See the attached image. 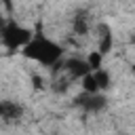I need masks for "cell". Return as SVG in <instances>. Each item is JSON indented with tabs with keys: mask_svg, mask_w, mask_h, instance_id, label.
<instances>
[{
	"mask_svg": "<svg viewBox=\"0 0 135 135\" xmlns=\"http://www.w3.org/2000/svg\"><path fill=\"white\" fill-rule=\"evenodd\" d=\"M61 70H63V74H65L70 80H80V78H84L89 72H93V68L89 65L86 57H84V59H80V57H70V59H63Z\"/></svg>",
	"mask_w": 135,
	"mask_h": 135,
	"instance_id": "cell-4",
	"label": "cell"
},
{
	"mask_svg": "<svg viewBox=\"0 0 135 135\" xmlns=\"http://www.w3.org/2000/svg\"><path fill=\"white\" fill-rule=\"evenodd\" d=\"M63 46L59 42H55L53 38H49L42 30H40V23L36 25V32L32 36V40L21 49V55L30 61H36L44 68H55L57 63L63 61Z\"/></svg>",
	"mask_w": 135,
	"mask_h": 135,
	"instance_id": "cell-1",
	"label": "cell"
},
{
	"mask_svg": "<svg viewBox=\"0 0 135 135\" xmlns=\"http://www.w3.org/2000/svg\"><path fill=\"white\" fill-rule=\"evenodd\" d=\"M32 86H34V89H44V82H42V78H40L38 74L32 76Z\"/></svg>",
	"mask_w": 135,
	"mask_h": 135,
	"instance_id": "cell-11",
	"label": "cell"
},
{
	"mask_svg": "<svg viewBox=\"0 0 135 135\" xmlns=\"http://www.w3.org/2000/svg\"><path fill=\"white\" fill-rule=\"evenodd\" d=\"M74 103L86 114H99L108 105V99H105L103 93H86V91H82L80 95L74 97Z\"/></svg>",
	"mask_w": 135,
	"mask_h": 135,
	"instance_id": "cell-3",
	"label": "cell"
},
{
	"mask_svg": "<svg viewBox=\"0 0 135 135\" xmlns=\"http://www.w3.org/2000/svg\"><path fill=\"white\" fill-rule=\"evenodd\" d=\"M103 53L99 51V49H95V51H91L89 55H86V61H89V65L93 68V70H99V68H103L101 63H103Z\"/></svg>",
	"mask_w": 135,
	"mask_h": 135,
	"instance_id": "cell-10",
	"label": "cell"
},
{
	"mask_svg": "<svg viewBox=\"0 0 135 135\" xmlns=\"http://www.w3.org/2000/svg\"><path fill=\"white\" fill-rule=\"evenodd\" d=\"M2 4H4L6 8H11V6H13V0H2Z\"/></svg>",
	"mask_w": 135,
	"mask_h": 135,
	"instance_id": "cell-12",
	"label": "cell"
},
{
	"mask_svg": "<svg viewBox=\"0 0 135 135\" xmlns=\"http://www.w3.org/2000/svg\"><path fill=\"white\" fill-rule=\"evenodd\" d=\"M80 86H82V91H86V93H103V91L99 89V84H97L93 72H89L84 78H80Z\"/></svg>",
	"mask_w": 135,
	"mask_h": 135,
	"instance_id": "cell-9",
	"label": "cell"
},
{
	"mask_svg": "<svg viewBox=\"0 0 135 135\" xmlns=\"http://www.w3.org/2000/svg\"><path fill=\"white\" fill-rule=\"evenodd\" d=\"M21 116H23V108H21L17 101H8V99L0 101V118H2L4 122H15V120H19Z\"/></svg>",
	"mask_w": 135,
	"mask_h": 135,
	"instance_id": "cell-5",
	"label": "cell"
},
{
	"mask_svg": "<svg viewBox=\"0 0 135 135\" xmlns=\"http://www.w3.org/2000/svg\"><path fill=\"white\" fill-rule=\"evenodd\" d=\"M72 32L76 36H84L91 32V23H89V15L84 11H78L74 17H72Z\"/></svg>",
	"mask_w": 135,
	"mask_h": 135,
	"instance_id": "cell-7",
	"label": "cell"
},
{
	"mask_svg": "<svg viewBox=\"0 0 135 135\" xmlns=\"http://www.w3.org/2000/svg\"><path fill=\"white\" fill-rule=\"evenodd\" d=\"M97 32H99V36H97V49L103 53V55H108L110 51H112V46H114V34H112V30H110V25L108 23H99L97 25Z\"/></svg>",
	"mask_w": 135,
	"mask_h": 135,
	"instance_id": "cell-6",
	"label": "cell"
},
{
	"mask_svg": "<svg viewBox=\"0 0 135 135\" xmlns=\"http://www.w3.org/2000/svg\"><path fill=\"white\" fill-rule=\"evenodd\" d=\"M93 74H95V80H97V84H99L101 91H108V89L112 86V76H110V72H108L105 68L93 70Z\"/></svg>",
	"mask_w": 135,
	"mask_h": 135,
	"instance_id": "cell-8",
	"label": "cell"
},
{
	"mask_svg": "<svg viewBox=\"0 0 135 135\" xmlns=\"http://www.w3.org/2000/svg\"><path fill=\"white\" fill-rule=\"evenodd\" d=\"M131 74H133V76H135V63H133V65H131Z\"/></svg>",
	"mask_w": 135,
	"mask_h": 135,
	"instance_id": "cell-13",
	"label": "cell"
},
{
	"mask_svg": "<svg viewBox=\"0 0 135 135\" xmlns=\"http://www.w3.org/2000/svg\"><path fill=\"white\" fill-rule=\"evenodd\" d=\"M34 32L21 23H17V19H4L2 30H0V38H2V46L8 51H21L30 40H32Z\"/></svg>",
	"mask_w": 135,
	"mask_h": 135,
	"instance_id": "cell-2",
	"label": "cell"
}]
</instances>
